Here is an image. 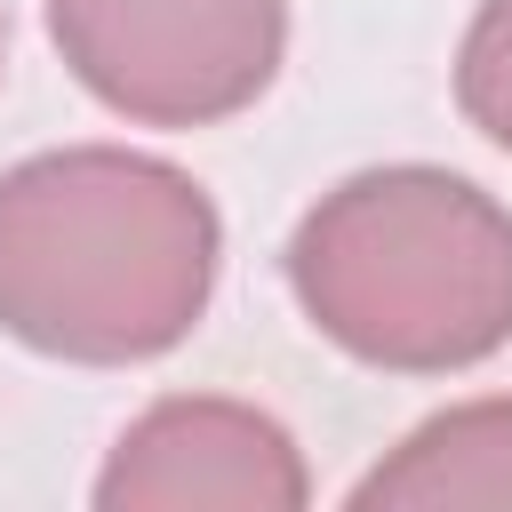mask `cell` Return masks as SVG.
I'll list each match as a JSON object with an SVG mask.
<instances>
[{
	"instance_id": "obj_4",
	"label": "cell",
	"mask_w": 512,
	"mask_h": 512,
	"mask_svg": "<svg viewBox=\"0 0 512 512\" xmlns=\"http://www.w3.org/2000/svg\"><path fill=\"white\" fill-rule=\"evenodd\" d=\"M312 472L288 424L248 400L168 392L96 472V512H304Z\"/></svg>"
},
{
	"instance_id": "obj_6",
	"label": "cell",
	"mask_w": 512,
	"mask_h": 512,
	"mask_svg": "<svg viewBox=\"0 0 512 512\" xmlns=\"http://www.w3.org/2000/svg\"><path fill=\"white\" fill-rule=\"evenodd\" d=\"M456 104L496 152H512V0L472 8L464 48H456Z\"/></svg>"
},
{
	"instance_id": "obj_1",
	"label": "cell",
	"mask_w": 512,
	"mask_h": 512,
	"mask_svg": "<svg viewBox=\"0 0 512 512\" xmlns=\"http://www.w3.org/2000/svg\"><path fill=\"white\" fill-rule=\"evenodd\" d=\"M224 264L216 200L152 152L64 144L0 176V336L72 368L176 352Z\"/></svg>"
},
{
	"instance_id": "obj_3",
	"label": "cell",
	"mask_w": 512,
	"mask_h": 512,
	"mask_svg": "<svg viewBox=\"0 0 512 512\" xmlns=\"http://www.w3.org/2000/svg\"><path fill=\"white\" fill-rule=\"evenodd\" d=\"M48 40L104 112L216 128L272 88L288 0H48Z\"/></svg>"
},
{
	"instance_id": "obj_5",
	"label": "cell",
	"mask_w": 512,
	"mask_h": 512,
	"mask_svg": "<svg viewBox=\"0 0 512 512\" xmlns=\"http://www.w3.org/2000/svg\"><path fill=\"white\" fill-rule=\"evenodd\" d=\"M352 512H512V400L424 416L376 472L352 480Z\"/></svg>"
},
{
	"instance_id": "obj_2",
	"label": "cell",
	"mask_w": 512,
	"mask_h": 512,
	"mask_svg": "<svg viewBox=\"0 0 512 512\" xmlns=\"http://www.w3.org/2000/svg\"><path fill=\"white\" fill-rule=\"evenodd\" d=\"M288 288L360 368H480L512 344V208L424 160L360 168L288 232Z\"/></svg>"
},
{
	"instance_id": "obj_7",
	"label": "cell",
	"mask_w": 512,
	"mask_h": 512,
	"mask_svg": "<svg viewBox=\"0 0 512 512\" xmlns=\"http://www.w3.org/2000/svg\"><path fill=\"white\" fill-rule=\"evenodd\" d=\"M0 64H8V8H0Z\"/></svg>"
}]
</instances>
